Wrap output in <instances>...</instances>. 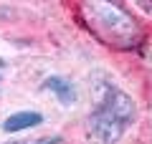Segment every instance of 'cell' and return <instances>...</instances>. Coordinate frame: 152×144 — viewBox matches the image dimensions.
<instances>
[{
	"instance_id": "7a4b0ae2",
	"label": "cell",
	"mask_w": 152,
	"mask_h": 144,
	"mask_svg": "<svg viewBox=\"0 0 152 144\" xmlns=\"http://www.w3.org/2000/svg\"><path fill=\"white\" fill-rule=\"evenodd\" d=\"M86 13L91 15L94 23H99V31L114 38L117 43H132L137 38V28L132 18L122 13L119 8L109 5V3H91V5H86Z\"/></svg>"
},
{
	"instance_id": "8992f818",
	"label": "cell",
	"mask_w": 152,
	"mask_h": 144,
	"mask_svg": "<svg viewBox=\"0 0 152 144\" xmlns=\"http://www.w3.org/2000/svg\"><path fill=\"white\" fill-rule=\"evenodd\" d=\"M3 68H5V63H3V61H0V73H3Z\"/></svg>"
},
{
	"instance_id": "277c9868",
	"label": "cell",
	"mask_w": 152,
	"mask_h": 144,
	"mask_svg": "<svg viewBox=\"0 0 152 144\" xmlns=\"http://www.w3.org/2000/svg\"><path fill=\"white\" fill-rule=\"evenodd\" d=\"M46 89L53 91L64 104H74V101H76V91H74V86H71V81H66V79L51 76V79L46 81Z\"/></svg>"
},
{
	"instance_id": "3957f363",
	"label": "cell",
	"mask_w": 152,
	"mask_h": 144,
	"mask_svg": "<svg viewBox=\"0 0 152 144\" xmlns=\"http://www.w3.org/2000/svg\"><path fill=\"white\" fill-rule=\"evenodd\" d=\"M38 121H43V119H41V114H36V111H20V114L8 116L5 124H3V129H5V132H18V129L36 127Z\"/></svg>"
},
{
	"instance_id": "5b68a950",
	"label": "cell",
	"mask_w": 152,
	"mask_h": 144,
	"mask_svg": "<svg viewBox=\"0 0 152 144\" xmlns=\"http://www.w3.org/2000/svg\"><path fill=\"white\" fill-rule=\"evenodd\" d=\"M58 139L48 137V139H26V142H8V144H56Z\"/></svg>"
},
{
	"instance_id": "6da1fadb",
	"label": "cell",
	"mask_w": 152,
	"mask_h": 144,
	"mask_svg": "<svg viewBox=\"0 0 152 144\" xmlns=\"http://www.w3.org/2000/svg\"><path fill=\"white\" fill-rule=\"evenodd\" d=\"M134 116L129 96L119 89H112L104 101L96 106V111L89 116V137L94 144H117L124 134L127 124Z\"/></svg>"
}]
</instances>
